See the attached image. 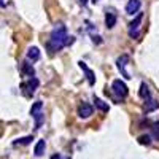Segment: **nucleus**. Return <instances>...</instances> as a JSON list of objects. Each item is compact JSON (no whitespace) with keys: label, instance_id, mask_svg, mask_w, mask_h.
<instances>
[{"label":"nucleus","instance_id":"1","mask_svg":"<svg viewBox=\"0 0 159 159\" xmlns=\"http://www.w3.org/2000/svg\"><path fill=\"white\" fill-rule=\"evenodd\" d=\"M75 42V37H69L67 29H65L64 24H57L54 29H52L49 40L46 42V49L49 51V54H56L57 51H61L64 46L72 45Z\"/></svg>","mask_w":159,"mask_h":159},{"label":"nucleus","instance_id":"2","mask_svg":"<svg viewBox=\"0 0 159 159\" xmlns=\"http://www.w3.org/2000/svg\"><path fill=\"white\" fill-rule=\"evenodd\" d=\"M111 92L118 99H124L129 94V88L123 80H115V81L111 83Z\"/></svg>","mask_w":159,"mask_h":159},{"label":"nucleus","instance_id":"3","mask_svg":"<svg viewBox=\"0 0 159 159\" xmlns=\"http://www.w3.org/2000/svg\"><path fill=\"white\" fill-rule=\"evenodd\" d=\"M38 84H40V81H38L35 76L29 78V81L22 83V84H21V91H22L24 97H32V96H34V92H35L37 88H38Z\"/></svg>","mask_w":159,"mask_h":159},{"label":"nucleus","instance_id":"4","mask_svg":"<svg viewBox=\"0 0 159 159\" xmlns=\"http://www.w3.org/2000/svg\"><path fill=\"white\" fill-rule=\"evenodd\" d=\"M142 19H143V15L139 11V15H137V18L132 21L130 24H129V37L130 38H137L139 37V29H140V24H142Z\"/></svg>","mask_w":159,"mask_h":159},{"label":"nucleus","instance_id":"5","mask_svg":"<svg viewBox=\"0 0 159 159\" xmlns=\"http://www.w3.org/2000/svg\"><path fill=\"white\" fill-rule=\"evenodd\" d=\"M127 62H129V56H127V54H123V56H119V57H118V61H116L118 70L123 73V76H124L126 80H129V78H130L129 72L126 70V65H127Z\"/></svg>","mask_w":159,"mask_h":159},{"label":"nucleus","instance_id":"6","mask_svg":"<svg viewBox=\"0 0 159 159\" xmlns=\"http://www.w3.org/2000/svg\"><path fill=\"white\" fill-rule=\"evenodd\" d=\"M92 111H94V108H92V105H89V103H86V102H83L81 105L78 107V116L81 118V119H88L91 115H92Z\"/></svg>","mask_w":159,"mask_h":159},{"label":"nucleus","instance_id":"7","mask_svg":"<svg viewBox=\"0 0 159 159\" xmlns=\"http://www.w3.org/2000/svg\"><path fill=\"white\" fill-rule=\"evenodd\" d=\"M142 8V2L140 0H129V2L126 3V13L127 15H135V13H139Z\"/></svg>","mask_w":159,"mask_h":159},{"label":"nucleus","instance_id":"8","mask_svg":"<svg viewBox=\"0 0 159 159\" xmlns=\"http://www.w3.org/2000/svg\"><path fill=\"white\" fill-rule=\"evenodd\" d=\"M78 64H80V67L83 69V72L86 73V78H88V83H89V84L92 86V84L96 83V75H94V72H92V70H91V69L88 67V65H86V64H84L83 61H80Z\"/></svg>","mask_w":159,"mask_h":159},{"label":"nucleus","instance_id":"9","mask_svg":"<svg viewBox=\"0 0 159 159\" xmlns=\"http://www.w3.org/2000/svg\"><path fill=\"white\" fill-rule=\"evenodd\" d=\"M21 73H22L24 76H29V78L35 76V69H34V65L29 64V62H22V64H21Z\"/></svg>","mask_w":159,"mask_h":159},{"label":"nucleus","instance_id":"10","mask_svg":"<svg viewBox=\"0 0 159 159\" xmlns=\"http://www.w3.org/2000/svg\"><path fill=\"white\" fill-rule=\"evenodd\" d=\"M139 96H140L143 100H148V99H151V91H150V86H148L147 83H142V84H140Z\"/></svg>","mask_w":159,"mask_h":159},{"label":"nucleus","instance_id":"11","mask_svg":"<svg viewBox=\"0 0 159 159\" xmlns=\"http://www.w3.org/2000/svg\"><path fill=\"white\" fill-rule=\"evenodd\" d=\"M105 25H107L108 29H113L116 25V15L111 11H107V15H105Z\"/></svg>","mask_w":159,"mask_h":159},{"label":"nucleus","instance_id":"12","mask_svg":"<svg viewBox=\"0 0 159 159\" xmlns=\"http://www.w3.org/2000/svg\"><path fill=\"white\" fill-rule=\"evenodd\" d=\"M27 59L32 61V62H35V61L40 59V49H38L37 46H30V48L27 49Z\"/></svg>","mask_w":159,"mask_h":159},{"label":"nucleus","instance_id":"13","mask_svg":"<svg viewBox=\"0 0 159 159\" xmlns=\"http://www.w3.org/2000/svg\"><path fill=\"white\" fill-rule=\"evenodd\" d=\"M45 148H46V142H45V140H38L37 145H35V148H34V154L38 156V157H40V156H43Z\"/></svg>","mask_w":159,"mask_h":159},{"label":"nucleus","instance_id":"14","mask_svg":"<svg viewBox=\"0 0 159 159\" xmlns=\"http://www.w3.org/2000/svg\"><path fill=\"white\" fill-rule=\"evenodd\" d=\"M42 110H43V102H42V100H37V102L32 105V108H30V116L34 118V116L40 115V113H42Z\"/></svg>","mask_w":159,"mask_h":159},{"label":"nucleus","instance_id":"15","mask_svg":"<svg viewBox=\"0 0 159 159\" xmlns=\"http://www.w3.org/2000/svg\"><path fill=\"white\" fill-rule=\"evenodd\" d=\"M157 107H159V103H157L156 100H153V99H148V100H147V103H145V111H147V113H150V111L156 110Z\"/></svg>","mask_w":159,"mask_h":159},{"label":"nucleus","instance_id":"16","mask_svg":"<svg viewBox=\"0 0 159 159\" xmlns=\"http://www.w3.org/2000/svg\"><path fill=\"white\" fill-rule=\"evenodd\" d=\"M94 103H96V108H97V110H100V111H103V113H105V111H108V108H110L108 105L105 103L102 99H97V97L94 99Z\"/></svg>","mask_w":159,"mask_h":159},{"label":"nucleus","instance_id":"17","mask_svg":"<svg viewBox=\"0 0 159 159\" xmlns=\"http://www.w3.org/2000/svg\"><path fill=\"white\" fill-rule=\"evenodd\" d=\"M32 140H34V137L32 135H27V137H22V139L15 140V142H13V145H15V147H18V145H29Z\"/></svg>","mask_w":159,"mask_h":159},{"label":"nucleus","instance_id":"18","mask_svg":"<svg viewBox=\"0 0 159 159\" xmlns=\"http://www.w3.org/2000/svg\"><path fill=\"white\" fill-rule=\"evenodd\" d=\"M151 135H153L156 140H159V123H154V124H153V127H151Z\"/></svg>","mask_w":159,"mask_h":159},{"label":"nucleus","instance_id":"19","mask_svg":"<svg viewBox=\"0 0 159 159\" xmlns=\"http://www.w3.org/2000/svg\"><path fill=\"white\" fill-rule=\"evenodd\" d=\"M139 142L142 145H151V137L150 135H142V137H139Z\"/></svg>","mask_w":159,"mask_h":159},{"label":"nucleus","instance_id":"20","mask_svg":"<svg viewBox=\"0 0 159 159\" xmlns=\"http://www.w3.org/2000/svg\"><path fill=\"white\" fill-rule=\"evenodd\" d=\"M92 42L97 43V45H100V43H102V40H100V37H99V35H92Z\"/></svg>","mask_w":159,"mask_h":159},{"label":"nucleus","instance_id":"21","mask_svg":"<svg viewBox=\"0 0 159 159\" xmlns=\"http://www.w3.org/2000/svg\"><path fill=\"white\" fill-rule=\"evenodd\" d=\"M51 159H62V156H61V154H52Z\"/></svg>","mask_w":159,"mask_h":159},{"label":"nucleus","instance_id":"22","mask_svg":"<svg viewBox=\"0 0 159 159\" xmlns=\"http://www.w3.org/2000/svg\"><path fill=\"white\" fill-rule=\"evenodd\" d=\"M81 2V5H88V0H80Z\"/></svg>","mask_w":159,"mask_h":159},{"label":"nucleus","instance_id":"23","mask_svg":"<svg viewBox=\"0 0 159 159\" xmlns=\"http://www.w3.org/2000/svg\"><path fill=\"white\" fill-rule=\"evenodd\" d=\"M0 7H5V0H0Z\"/></svg>","mask_w":159,"mask_h":159},{"label":"nucleus","instance_id":"24","mask_svg":"<svg viewBox=\"0 0 159 159\" xmlns=\"http://www.w3.org/2000/svg\"><path fill=\"white\" fill-rule=\"evenodd\" d=\"M92 2H99V0H92Z\"/></svg>","mask_w":159,"mask_h":159}]
</instances>
